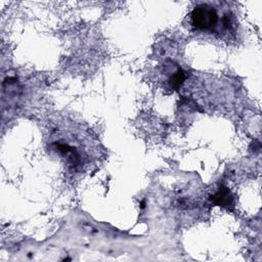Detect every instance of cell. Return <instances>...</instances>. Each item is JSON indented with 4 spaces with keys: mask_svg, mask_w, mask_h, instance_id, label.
<instances>
[{
    "mask_svg": "<svg viewBox=\"0 0 262 262\" xmlns=\"http://www.w3.org/2000/svg\"><path fill=\"white\" fill-rule=\"evenodd\" d=\"M191 24L202 31H214L218 24V13L214 7L202 4L193 8L191 12Z\"/></svg>",
    "mask_w": 262,
    "mask_h": 262,
    "instance_id": "1",
    "label": "cell"
},
{
    "mask_svg": "<svg viewBox=\"0 0 262 262\" xmlns=\"http://www.w3.org/2000/svg\"><path fill=\"white\" fill-rule=\"evenodd\" d=\"M212 200L214 204L223 207H228L229 205L232 204V196L230 194V191L226 187L220 188L218 192L215 195H213Z\"/></svg>",
    "mask_w": 262,
    "mask_h": 262,
    "instance_id": "2",
    "label": "cell"
}]
</instances>
